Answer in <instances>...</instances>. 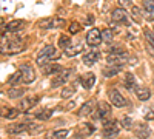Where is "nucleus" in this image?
I'll list each match as a JSON object with an SVG mask.
<instances>
[{"label":"nucleus","mask_w":154,"mask_h":139,"mask_svg":"<svg viewBox=\"0 0 154 139\" xmlns=\"http://www.w3.org/2000/svg\"><path fill=\"white\" fill-rule=\"evenodd\" d=\"M102 40V31H99L97 28H93V30H89L88 34H86V43L89 46H97Z\"/></svg>","instance_id":"obj_8"},{"label":"nucleus","mask_w":154,"mask_h":139,"mask_svg":"<svg viewBox=\"0 0 154 139\" xmlns=\"http://www.w3.org/2000/svg\"><path fill=\"white\" fill-rule=\"evenodd\" d=\"M23 40L19 36H3L2 42H0V54L11 56V54H17L23 51Z\"/></svg>","instance_id":"obj_1"},{"label":"nucleus","mask_w":154,"mask_h":139,"mask_svg":"<svg viewBox=\"0 0 154 139\" xmlns=\"http://www.w3.org/2000/svg\"><path fill=\"white\" fill-rule=\"evenodd\" d=\"M68 130L66 128H63V130H56V131H53V133H49V134H46L45 136V139H65L66 136H68Z\"/></svg>","instance_id":"obj_24"},{"label":"nucleus","mask_w":154,"mask_h":139,"mask_svg":"<svg viewBox=\"0 0 154 139\" xmlns=\"http://www.w3.org/2000/svg\"><path fill=\"white\" fill-rule=\"evenodd\" d=\"M43 74L45 76H51V74H59V73H62L63 71V68H62V65H59V64H49V65H46V67H43Z\"/></svg>","instance_id":"obj_19"},{"label":"nucleus","mask_w":154,"mask_h":139,"mask_svg":"<svg viewBox=\"0 0 154 139\" xmlns=\"http://www.w3.org/2000/svg\"><path fill=\"white\" fill-rule=\"evenodd\" d=\"M82 49H83L82 43L75 45V46H68V48L65 49V56H68V57H74V56L79 54V53H82Z\"/></svg>","instance_id":"obj_25"},{"label":"nucleus","mask_w":154,"mask_h":139,"mask_svg":"<svg viewBox=\"0 0 154 139\" xmlns=\"http://www.w3.org/2000/svg\"><path fill=\"white\" fill-rule=\"evenodd\" d=\"M26 130H28L26 124H12V125H9V127L6 128V131L9 134H20V133L26 131Z\"/></svg>","instance_id":"obj_20"},{"label":"nucleus","mask_w":154,"mask_h":139,"mask_svg":"<svg viewBox=\"0 0 154 139\" xmlns=\"http://www.w3.org/2000/svg\"><path fill=\"white\" fill-rule=\"evenodd\" d=\"M145 36H146V40L149 42V45H151V48L154 49V31H145Z\"/></svg>","instance_id":"obj_36"},{"label":"nucleus","mask_w":154,"mask_h":139,"mask_svg":"<svg viewBox=\"0 0 154 139\" xmlns=\"http://www.w3.org/2000/svg\"><path fill=\"white\" fill-rule=\"evenodd\" d=\"M28 125V130L29 131H38V130H42L40 125H37V124H26Z\"/></svg>","instance_id":"obj_37"},{"label":"nucleus","mask_w":154,"mask_h":139,"mask_svg":"<svg viewBox=\"0 0 154 139\" xmlns=\"http://www.w3.org/2000/svg\"><path fill=\"white\" fill-rule=\"evenodd\" d=\"M108 96H109V100H111V104L114 107H125L126 105V99L117 90H111Z\"/></svg>","instance_id":"obj_13"},{"label":"nucleus","mask_w":154,"mask_h":139,"mask_svg":"<svg viewBox=\"0 0 154 139\" xmlns=\"http://www.w3.org/2000/svg\"><path fill=\"white\" fill-rule=\"evenodd\" d=\"M111 19H112V22L120 23V25H125V27H130V25H131L130 19H128V14L125 12L123 8H116V9L112 11V14H111Z\"/></svg>","instance_id":"obj_7"},{"label":"nucleus","mask_w":154,"mask_h":139,"mask_svg":"<svg viewBox=\"0 0 154 139\" xmlns=\"http://www.w3.org/2000/svg\"><path fill=\"white\" fill-rule=\"evenodd\" d=\"M145 119H146V121H152V119H154V111H151V110H149V111L146 113V115H145Z\"/></svg>","instance_id":"obj_39"},{"label":"nucleus","mask_w":154,"mask_h":139,"mask_svg":"<svg viewBox=\"0 0 154 139\" xmlns=\"http://www.w3.org/2000/svg\"><path fill=\"white\" fill-rule=\"evenodd\" d=\"M143 16L148 20H154V0H143Z\"/></svg>","instance_id":"obj_17"},{"label":"nucleus","mask_w":154,"mask_h":139,"mask_svg":"<svg viewBox=\"0 0 154 139\" xmlns=\"http://www.w3.org/2000/svg\"><path fill=\"white\" fill-rule=\"evenodd\" d=\"M131 14H133V17H134V19H136L137 22H139L140 19L143 17V14H142V11H140V9H139L137 6H133V9H131Z\"/></svg>","instance_id":"obj_35"},{"label":"nucleus","mask_w":154,"mask_h":139,"mask_svg":"<svg viewBox=\"0 0 154 139\" xmlns=\"http://www.w3.org/2000/svg\"><path fill=\"white\" fill-rule=\"evenodd\" d=\"M65 23H66L65 19L62 17H46L38 20V27L42 30H54V28H62Z\"/></svg>","instance_id":"obj_4"},{"label":"nucleus","mask_w":154,"mask_h":139,"mask_svg":"<svg viewBox=\"0 0 154 139\" xmlns=\"http://www.w3.org/2000/svg\"><path fill=\"white\" fill-rule=\"evenodd\" d=\"M96 115H94V119H99V121H109V116H111V107L109 104L106 102H99L97 108H96Z\"/></svg>","instance_id":"obj_5"},{"label":"nucleus","mask_w":154,"mask_h":139,"mask_svg":"<svg viewBox=\"0 0 154 139\" xmlns=\"http://www.w3.org/2000/svg\"><path fill=\"white\" fill-rule=\"evenodd\" d=\"M134 131H136V136H137L139 139H148V137L151 136V130H149V127H148L145 122L136 124Z\"/></svg>","instance_id":"obj_12"},{"label":"nucleus","mask_w":154,"mask_h":139,"mask_svg":"<svg viewBox=\"0 0 154 139\" xmlns=\"http://www.w3.org/2000/svg\"><path fill=\"white\" fill-rule=\"evenodd\" d=\"M22 73V84H32L35 81V71L29 64H25L19 70Z\"/></svg>","instance_id":"obj_6"},{"label":"nucleus","mask_w":154,"mask_h":139,"mask_svg":"<svg viewBox=\"0 0 154 139\" xmlns=\"http://www.w3.org/2000/svg\"><path fill=\"white\" fill-rule=\"evenodd\" d=\"M80 82H82V87L85 88V90H91L93 85L96 84V76L93 73H86L80 77Z\"/></svg>","instance_id":"obj_15"},{"label":"nucleus","mask_w":154,"mask_h":139,"mask_svg":"<svg viewBox=\"0 0 154 139\" xmlns=\"http://www.w3.org/2000/svg\"><path fill=\"white\" fill-rule=\"evenodd\" d=\"M53 113H54V110L45 108V110H42L40 113H37V119H40V121H48L51 116H53Z\"/></svg>","instance_id":"obj_29"},{"label":"nucleus","mask_w":154,"mask_h":139,"mask_svg":"<svg viewBox=\"0 0 154 139\" xmlns=\"http://www.w3.org/2000/svg\"><path fill=\"white\" fill-rule=\"evenodd\" d=\"M8 84H9V85H12V87L17 85V84H22V73H20V71L14 73V74H12L11 77L8 79Z\"/></svg>","instance_id":"obj_31"},{"label":"nucleus","mask_w":154,"mask_h":139,"mask_svg":"<svg viewBox=\"0 0 154 139\" xmlns=\"http://www.w3.org/2000/svg\"><path fill=\"white\" fill-rule=\"evenodd\" d=\"M6 94L11 99H16V97H22L25 94V90H23V88H11V90H8Z\"/></svg>","instance_id":"obj_28"},{"label":"nucleus","mask_w":154,"mask_h":139,"mask_svg":"<svg viewBox=\"0 0 154 139\" xmlns=\"http://www.w3.org/2000/svg\"><path fill=\"white\" fill-rule=\"evenodd\" d=\"M80 31H82V25L79 22H72L69 25V33L71 34H77V33H80Z\"/></svg>","instance_id":"obj_34"},{"label":"nucleus","mask_w":154,"mask_h":139,"mask_svg":"<svg viewBox=\"0 0 154 139\" xmlns=\"http://www.w3.org/2000/svg\"><path fill=\"white\" fill-rule=\"evenodd\" d=\"M120 124H122V127H123L125 130H131V128H133V119H131L130 116H125Z\"/></svg>","instance_id":"obj_32"},{"label":"nucleus","mask_w":154,"mask_h":139,"mask_svg":"<svg viewBox=\"0 0 154 139\" xmlns=\"http://www.w3.org/2000/svg\"><path fill=\"white\" fill-rule=\"evenodd\" d=\"M116 134H119V125L116 121H106L103 125V136L105 137H112Z\"/></svg>","instance_id":"obj_10"},{"label":"nucleus","mask_w":154,"mask_h":139,"mask_svg":"<svg viewBox=\"0 0 154 139\" xmlns=\"http://www.w3.org/2000/svg\"><path fill=\"white\" fill-rule=\"evenodd\" d=\"M120 70H122V67H114V65H111V67H106V68H103V76L105 77H111V76H116L117 73H120Z\"/></svg>","instance_id":"obj_26"},{"label":"nucleus","mask_w":154,"mask_h":139,"mask_svg":"<svg viewBox=\"0 0 154 139\" xmlns=\"http://www.w3.org/2000/svg\"><path fill=\"white\" fill-rule=\"evenodd\" d=\"M59 46L63 48V49H66L68 46H71V37H69V36H65V34H62L60 39H59Z\"/></svg>","instance_id":"obj_30"},{"label":"nucleus","mask_w":154,"mask_h":139,"mask_svg":"<svg viewBox=\"0 0 154 139\" xmlns=\"http://www.w3.org/2000/svg\"><path fill=\"white\" fill-rule=\"evenodd\" d=\"M112 37H114V31L112 30H109V28H106V30H103L102 31V39L103 40H112Z\"/></svg>","instance_id":"obj_33"},{"label":"nucleus","mask_w":154,"mask_h":139,"mask_svg":"<svg viewBox=\"0 0 154 139\" xmlns=\"http://www.w3.org/2000/svg\"><path fill=\"white\" fill-rule=\"evenodd\" d=\"M38 100H40V97H38V96L25 97V99H22L20 102H19V108H20L22 111H28V110H31L35 104H38Z\"/></svg>","instance_id":"obj_11"},{"label":"nucleus","mask_w":154,"mask_h":139,"mask_svg":"<svg viewBox=\"0 0 154 139\" xmlns=\"http://www.w3.org/2000/svg\"><path fill=\"white\" fill-rule=\"evenodd\" d=\"M134 91H136V96L139 100H148L151 97V91H149V88L145 87V85H137L134 88Z\"/></svg>","instance_id":"obj_14"},{"label":"nucleus","mask_w":154,"mask_h":139,"mask_svg":"<svg viewBox=\"0 0 154 139\" xmlns=\"http://www.w3.org/2000/svg\"><path fill=\"white\" fill-rule=\"evenodd\" d=\"M117 2H119V5H120L122 8H125V6H128V5H131L133 0H117Z\"/></svg>","instance_id":"obj_38"},{"label":"nucleus","mask_w":154,"mask_h":139,"mask_svg":"<svg viewBox=\"0 0 154 139\" xmlns=\"http://www.w3.org/2000/svg\"><path fill=\"white\" fill-rule=\"evenodd\" d=\"M0 93H2V91H0Z\"/></svg>","instance_id":"obj_40"},{"label":"nucleus","mask_w":154,"mask_h":139,"mask_svg":"<svg viewBox=\"0 0 154 139\" xmlns=\"http://www.w3.org/2000/svg\"><path fill=\"white\" fill-rule=\"evenodd\" d=\"M93 110H94V100H88L86 104L82 105V108H80V111H79V116H80V118L89 116V115L93 113Z\"/></svg>","instance_id":"obj_22"},{"label":"nucleus","mask_w":154,"mask_h":139,"mask_svg":"<svg viewBox=\"0 0 154 139\" xmlns=\"http://www.w3.org/2000/svg\"><path fill=\"white\" fill-rule=\"evenodd\" d=\"M123 85H125L126 90H134V88H136V77H134L133 73H125Z\"/></svg>","instance_id":"obj_21"},{"label":"nucleus","mask_w":154,"mask_h":139,"mask_svg":"<svg viewBox=\"0 0 154 139\" xmlns=\"http://www.w3.org/2000/svg\"><path fill=\"white\" fill-rule=\"evenodd\" d=\"M25 28V20H11L9 23L5 25V31L8 33H16Z\"/></svg>","instance_id":"obj_16"},{"label":"nucleus","mask_w":154,"mask_h":139,"mask_svg":"<svg viewBox=\"0 0 154 139\" xmlns=\"http://www.w3.org/2000/svg\"><path fill=\"white\" fill-rule=\"evenodd\" d=\"M0 116H3V118H6V119H16V118L19 116V110H16V108H8V107L0 108Z\"/></svg>","instance_id":"obj_23"},{"label":"nucleus","mask_w":154,"mask_h":139,"mask_svg":"<svg viewBox=\"0 0 154 139\" xmlns=\"http://www.w3.org/2000/svg\"><path fill=\"white\" fill-rule=\"evenodd\" d=\"M54 57H57L56 48H54L53 45H48V46L42 48V49H40V53L37 54V65L43 67L46 62H49L51 59H54Z\"/></svg>","instance_id":"obj_3"},{"label":"nucleus","mask_w":154,"mask_h":139,"mask_svg":"<svg viewBox=\"0 0 154 139\" xmlns=\"http://www.w3.org/2000/svg\"><path fill=\"white\" fill-rule=\"evenodd\" d=\"M71 73H72L71 70H63L62 73H59L56 77L53 79V82H51V87H53V88H59L62 85H65L68 82V79H69Z\"/></svg>","instance_id":"obj_9"},{"label":"nucleus","mask_w":154,"mask_h":139,"mask_svg":"<svg viewBox=\"0 0 154 139\" xmlns=\"http://www.w3.org/2000/svg\"><path fill=\"white\" fill-rule=\"evenodd\" d=\"M99 59H100V53L97 51V49H93V51H89L83 56V64L85 65H93Z\"/></svg>","instance_id":"obj_18"},{"label":"nucleus","mask_w":154,"mask_h":139,"mask_svg":"<svg viewBox=\"0 0 154 139\" xmlns=\"http://www.w3.org/2000/svg\"><path fill=\"white\" fill-rule=\"evenodd\" d=\"M75 91H77L75 84H72V85H69V87H65V88L62 90V97H63V99H68V97H71Z\"/></svg>","instance_id":"obj_27"},{"label":"nucleus","mask_w":154,"mask_h":139,"mask_svg":"<svg viewBox=\"0 0 154 139\" xmlns=\"http://www.w3.org/2000/svg\"><path fill=\"white\" fill-rule=\"evenodd\" d=\"M128 57H130V56H128L126 51H123L122 48L116 46V48L111 49V53L106 56V62L109 65H114V67H122L125 62L128 60Z\"/></svg>","instance_id":"obj_2"}]
</instances>
